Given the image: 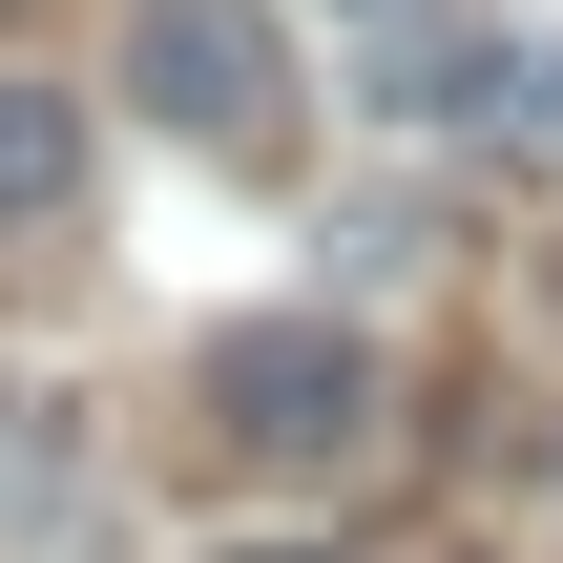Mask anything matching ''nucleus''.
<instances>
[{"mask_svg": "<svg viewBox=\"0 0 563 563\" xmlns=\"http://www.w3.org/2000/svg\"><path fill=\"white\" fill-rule=\"evenodd\" d=\"M522 125H543V146H563V42H543V63H522Z\"/></svg>", "mask_w": 563, "mask_h": 563, "instance_id": "obj_6", "label": "nucleus"}, {"mask_svg": "<svg viewBox=\"0 0 563 563\" xmlns=\"http://www.w3.org/2000/svg\"><path fill=\"white\" fill-rule=\"evenodd\" d=\"M209 418H230L251 460H355V439H376V334H355V313H251V334L209 355Z\"/></svg>", "mask_w": 563, "mask_h": 563, "instance_id": "obj_1", "label": "nucleus"}, {"mask_svg": "<svg viewBox=\"0 0 563 563\" xmlns=\"http://www.w3.org/2000/svg\"><path fill=\"white\" fill-rule=\"evenodd\" d=\"M84 188V84H0V230H42Z\"/></svg>", "mask_w": 563, "mask_h": 563, "instance_id": "obj_4", "label": "nucleus"}, {"mask_svg": "<svg viewBox=\"0 0 563 563\" xmlns=\"http://www.w3.org/2000/svg\"><path fill=\"white\" fill-rule=\"evenodd\" d=\"M125 84H146V125H188V146H272V125H292L272 0H146V21H125Z\"/></svg>", "mask_w": 563, "mask_h": 563, "instance_id": "obj_2", "label": "nucleus"}, {"mask_svg": "<svg viewBox=\"0 0 563 563\" xmlns=\"http://www.w3.org/2000/svg\"><path fill=\"white\" fill-rule=\"evenodd\" d=\"M355 104L376 125H522V42L501 21H460V0H376V63H355Z\"/></svg>", "mask_w": 563, "mask_h": 563, "instance_id": "obj_3", "label": "nucleus"}, {"mask_svg": "<svg viewBox=\"0 0 563 563\" xmlns=\"http://www.w3.org/2000/svg\"><path fill=\"white\" fill-rule=\"evenodd\" d=\"M334 272H355V292H397V272H439V230H418V209H334Z\"/></svg>", "mask_w": 563, "mask_h": 563, "instance_id": "obj_5", "label": "nucleus"}]
</instances>
